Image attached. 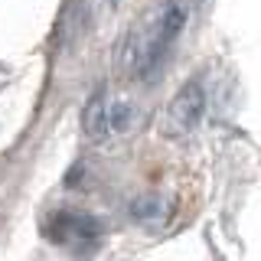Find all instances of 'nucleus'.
<instances>
[{"instance_id":"obj_4","label":"nucleus","mask_w":261,"mask_h":261,"mask_svg":"<svg viewBox=\"0 0 261 261\" xmlns=\"http://www.w3.org/2000/svg\"><path fill=\"white\" fill-rule=\"evenodd\" d=\"M127 212H130V219H134L137 225L157 228V225L167 222V216H170V199L160 196V193H141V196L130 199Z\"/></svg>"},{"instance_id":"obj_6","label":"nucleus","mask_w":261,"mask_h":261,"mask_svg":"<svg viewBox=\"0 0 261 261\" xmlns=\"http://www.w3.org/2000/svg\"><path fill=\"white\" fill-rule=\"evenodd\" d=\"M10 75H13V72H10V65H4V62H0V88H4L7 82H10Z\"/></svg>"},{"instance_id":"obj_5","label":"nucleus","mask_w":261,"mask_h":261,"mask_svg":"<svg viewBox=\"0 0 261 261\" xmlns=\"http://www.w3.org/2000/svg\"><path fill=\"white\" fill-rule=\"evenodd\" d=\"M82 127H85L88 141H101V137H108V95L105 92H95L88 98L85 111H82Z\"/></svg>"},{"instance_id":"obj_1","label":"nucleus","mask_w":261,"mask_h":261,"mask_svg":"<svg viewBox=\"0 0 261 261\" xmlns=\"http://www.w3.org/2000/svg\"><path fill=\"white\" fill-rule=\"evenodd\" d=\"M186 27V10L183 4H167L150 16H144L137 27H130L124 49H121V62L130 75H150L157 69L170 46L176 43L179 30Z\"/></svg>"},{"instance_id":"obj_3","label":"nucleus","mask_w":261,"mask_h":261,"mask_svg":"<svg viewBox=\"0 0 261 261\" xmlns=\"http://www.w3.org/2000/svg\"><path fill=\"white\" fill-rule=\"evenodd\" d=\"M206 114V88L199 82H186L183 88L173 95V101L167 105L163 114V134L167 137H186L193 134L196 124Z\"/></svg>"},{"instance_id":"obj_2","label":"nucleus","mask_w":261,"mask_h":261,"mask_svg":"<svg viewBox=\"0 0 261 261\" xmlns=\"http://www.w3.org/2000/svg\"><path fill=\"white\" fill-rule=\"evenodd\" d=\"M46 232L62 248L88 251L101 239V222H98L92 212H82V209H56L46 222Z\"/></svg>"}]
</instances>
